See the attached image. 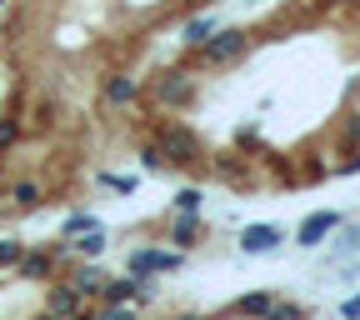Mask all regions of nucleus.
<instances>
[{"instance_id":"nucleus-15","label":"nucleus","mask_w":360,"mask_h":320,"mask_svg":"<svg viewBox=\"0 0 360 320\" xmlns=\"http://www.w3.org/2000/svg\"><path fill=\"white\" fill-rule=\"evenodd\" d=\"M70 241H75V250H80V255H101V250H105V236L96 231V225H90V231H85V236L75 231Z\"/></svg>"},{"instance_id":"nucleus-22","label":"nucleus","mask_w":360,"mask_h":320,"mask_svg":"<svg viewBox=\"0 0 360 320\" xmlns=\"http://www.w3.org/2000/svg\"><path fill=\"white\" fill-rule=\"evenodd\" d=\"M345 141H350V146H360V115H350V125H345Z\"/></svg>"},{"instance_id":"nucleus-13","label":"nucleus","mask_w":360,"mask_h":320,"mask_svg":"<svg viewBox=\"0 0 360 320\" xmlns=\"http://www.w3.org/2000/svg\"><path fill=\"white\" fill-rule=\"evenodd\" d=\"M270 305H276V295H270V290H250V295H240L231 310H236V315H265Z\"/></svg>"},{"instance_id":"nucleus-6","label":"nucleus","mask_w":360,"mask_h":320,"mask_svg":"<svg viewBox=\"0 0 360 320\" xmlns=\"http://www.w3.org/2000/svg\"><path fill=\"white\" fill-rule=\"evenodd\" d=\"M335 225H340V215H335V210H315V215H305V220H300L295 241H300V245H321V241L335 231Z\"/></svg>"},{"instance_id":"nucleus-1","label":"nucleus","mask_w":360,"mask_h":320,"mask_svg":"<svg viewBox=\"0 0 360 320\" xmlns=\"http://www.w3.org/2000/svg\"><path fill=\"white\" fill-rule=\"evenodd\" d=\"M245 45H250V30H240V25H231V30H210L195 51H200V60L205 65H231V60H240L245 56Z\"/></svg>"},{"instance_id":"nucleus-21","label":"nucleus","mask_w":360,"mask_h":320,"mask_svg":"<svg viewBox=\"0 0 360 320\" xmlns=\"http://www.w3.org/2000/svg\"><path fill=\"white\" fill-rule=\"evenodd\" d=\"M90 225H96L90 215H70V220H65V236H75V231H90Z\"/></svg>"},{"instance_id":"nucleus-8","label":"nucleus","mask_w":360,"mask_h":320,"mask_svg":"<svg viewBox=\"0 0 360 320\" xmlns=\"http://www.w3.org/2000/svg\"><path fill=\"white\" fill-rule=\"evenodd\" d=\"M135 96H141V85H135V75H125V70H115V75H105V105H130Z\"/></svg>"},{"instance_id":"nucleus-20","label":"nucleus","mask_w":360,"mask_h":320,"mask_svg":"<svg viewBox=\"0 0 360 320\" xmlns=\"http://www.w3.org/2000/svg\"><path fill=\"white\" fill-rule=\"evenodd\" d=\"M15 135H20V125H15V120H0V151H6Z\"/></svg>"},{"instance_id":"nucleus-4","label":"nucleus","mask_w":360,"mask_h":320,"mask_svg":"<svg viewBox=\"0 0 360 320\" xmlns=\"http://www.w3.org/2000/svg\"><path fill=\"white\" fill-rule=\"evenodd\" d=\"M130 276H150V270H180L186 265V255L180 250H130Z\"/></svg>"},{"instance_id":"nucleus-2","label":"nucleus","mask_w":360,"mask_h":320,"mask_svg":"<svg viewBox=\"0 0 360 320\" xmlns=\"http://www.w3.org/2000/svg\"><path fill=\"white\" fill-rule=\"evenodd\" d=\"M155 146H160L165 165H195V160H200V141H195L186 125H160Z\"/></svg>"},{"instance_id":"nucleus-18","label":"nucleus","mask_w":360,"mask_h":320,"mask_svg":"<svg viewBox=\"0 0 360 320\" xmlns=\"http://www.w3.org/2000/svg\"><path fill=\"white\" fill-rule=\"evenodd\" d=\"M200 205H205V191H195V186H186L175 196V210H200Z\"/></svg>"},{"instance_id":"nucleus-7","label":"nucleus","mask_w":360,"mask_h":320,"mask_svg":"<svg viewBox=\"0 0 360 320\" xmlns=\"http://www.w3.org/2000/svg\"><path fill=\"white\" fill-rule=\"evenodd\" d=\"M130 300H146V286L141 281H110L101 286V305H130Z\"/></svg>"},{"instance_id":"nucleus-5","label":"nucleus","mask_w":360,"mask_h":320,"mask_svg":"<svg viewBox=\"0 0 360 320\" xmlns=\"http://www.w3.org/2000/svg\"><path fill=\"white\" fill-rule=\"evenodd\" d=\"M281 241H285V231H281V225H245L240 250H245V255H270Z\"/></svg>"},{"instance_id":"nucleus-11","label":"nucleus","mask_w":360,"mask_h":320,"mask_svg":"<svg viewBox=\"0 0 360 320\" xmlns=\"http://www.w3.org/2000/svg\"><path fill=\"white\" fill-rule=\"evenodd\" d=\"M15 276L20 281H51V255H45V250H20Z\"/></svg>"},{"instance_id":"nucleus-19","label":"nucleus","mask_w":360,"mask_h":320,"mask_svg":"<svg viewBox=\"0 0 360 320\" xmlns=\"http://www.w3.org/2000/svg\"><path fill=\"white\" fill-rule=\"evenodd\" d=\"M141 160H146V170H165V155H160V146H146V151H141Z\"/></svg>"},{"instance_id":"nucleus-14","label":"nucleus","mask_w":360,"mask_h":320,"mask_svg":"<svg viewBox=\"0 0 360 320\" xmlns=\"http://www.w3.org/2000/svg\"><path fill=\"white\" fill-rule=\"evenodd\" d=\"M11 200H15V210H30V205L45 200V191L35 186V180H20V186H11Z\"/></svg>"},{"instance_id":"nucleus-9","label":"nucleus","mask_w":360,"mask_h":320,"mask_svg":"<svg viewBox=\"0 0 360 320\" xmlns=\"http://www.w3.org/2000/svg\"><path fill=\"white\" fill-rule=\"evenodd\" d=\"M45 310H51V315H80L85 300L75 295V286H51V290H45Z\"/></svg>"},{"instance_id":"nucleus-12","label":"nucleus","mask_w":360,"mask_h":320,"mask_svg":"<svg viewBox=\"0 0 360 320\" xmlns=\"http://www.w3.org/2000/svg\"><path fill=\"white\" fill-rule=\"evenodd\" d=\"M170 241L186 250V245H195L200 241V210H180L175 215V225H170Z\"/></svg>"},{"instance_id":"nucleus-3","label":"nucleus","mask_w":360,"mask_h":320,"mask_svg":"<svg viewBox=\"0 0 360 320\" xmlns=\"http://www.w3.org/2000/svg\"><path fill=\"white\" fill-rule=\"evenodd\" d=\"M155 101H160L165 110L191 105V101H195V75H191V70H160V80H155Z\"/></svg>"},{"instance_id":"nucleus-23","label":"nucleus","mask_w":360,"mask_h":320,"mask_svg":"<svg viewBox=\"0 0 360 320\" xmlns=\"http://www.w3.org/2000/svg\"><path fill=\"white\" fill-rule=\"evenodd\" d=\"M340 315H350V320H360V295H350V300L340 305Z\"/></svg>"},{"instance_id":"nucleus-24","label":"nucleus","mask_w":360,"mask_h":320,"mask_svg":"<svg viewBox=\"0 0 360 320\" xmlns=\"http://www.w3.org/2000/svg\"><path fill=\"white\" fill-rule=\"evenodd\" d=\"M330 6H355V0H330Z\"/></svg>"},{"instance_id":"nucleus-17","label":"nucleus","mask_w":360,"mask_h":320,"mask_svg":"<svg viewBox=\"0 0 360 320\" xmlns=\"http://www.w3.org/2000/svg\"><path fill=\"white\" fill-rule=\"evenodd\" d=\"M101 186L115 191V196H135V186H141V180H135V175H101Z\"/></svg>"},{"instance_id":"nucleus-10","label":"nucleus","mask_w":360,"mask_h":320,"mask_svg":"<svg viewBox=\"0 0 360 320\" xmlns=\"http://www.w3.org/2000/svg\"><path fill=\"white\" fill-rule=\"evenodd\" d=\"M70 286H75V295H80V300H101V286H105V270H101V265H80L75 276H70Z\"/></svg>"},{"instance_id":"nucleus-16","label":"nucleus","mask_w":360,"mask_h":320,"mask_svg":"<svg viewBox=\"0 0 360 320\" xmlns=\"http://www.w3.org/2000/svg\"><path fill=\"white\" fill-rule=\"evenodd\" d=\"M215 30V20L210 15H200V20H186V30H180V40H186V45H200L205 35Z\"/></svg>"}]
</instances>
